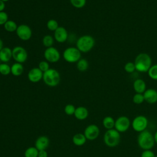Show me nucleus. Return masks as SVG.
Segmentation results:
<instances>
[{
    "instance_id": "f257e3e1",
    "label": "nucleus",
    "mask_w": 157,
    "mask_h": 157,
    "mask_svg": "<svg viewBox=\"0 0 157 157\" xmlns=\"http://www.w3.org/2000/svg\"><path fill=\"white\" fill-rule=\"evenodd\" d=\"M155 141L153 135L148 130H145L139 132L137 136V144L139 147L144 150H151Z\"/></svg>"
},
{
    "instance_id": "f03ea898",
    "label": "nucleus",
    "mask_w": 157,
    "mask_h": 157,
    "mask_svg": "<svg viewBox=\"0 0 157 157\" xmlns=\"http://www.w3.org/2000/svg\"><path fill=\"white\" fill-rule=\"evenodd\" d=\"M136 70L140 72H147L151 66V57L145 53L139 54L135 58Z\"/></svg>"
},
{
    "instance_id": "7ed1b4c3",
    "label": "nucleus",
    "mask_w": 157,
    "mask_h": 157,
    "mask_svg": "<svg viewBox=\"0 0 157 157\" xmlns=\"http://www.w3.org/2000/svg\"><path fill=\"white\" fill-rule=\"evenodd\" d=\"M94 44V39L91 36L83 35L77 39L76 45L80 52L86 53L93 48Z\"/></svg>"
},
{
    "instance_id": "20e7f679",
    "label": "nucleus",
    "mask_w": 157,
    "mask_h": 157,
    "mask_svg": "<svg viewBox=\"0 0 157 157\" xmlns=\"http://www.w3.org/2000/svg\"><path fill=\"white\" fill-rule=\"evenodd\" d=\"M59 73L54 69H49L43 73V80L49 86H56L60 82Z\"/></svg>"
},
{
    "instance_id": "39448f33",
    "label": "nucleus",
    "mask_w": 157,
    "mask_h": 157,
    "mask_svg": "<svg viewBox=\"0 0 157 157\" xmlns=\"http://www.w3.org/2000/svg\"><path fill=\"white\" fill-rule=\"evenodd\" d=\"M104 142L109 147L117 146L120 142V134L115 129H108L104 136Z\"/></svg>"
},
{
    "instance_id": "423d86ee",
    "label": "nucleus",
    "mask_w": 157,
    "mask_h": 157,
    "mask_svg": "<svg viewBox=\"0 0 157 157\" xmlns=\"http://www.w3.org/2000/svg\"><path fill=\"white\" fill-rule=\"evenodd\" d=\"M64 60L70 63L77 62L81 57V52L75 47L67 48L63 54Z\"/></svg>"
},
{
    "instance_id": "0eeeda50",
    "label": "nucleus",
    "mask_w": 157,
    "mask_h": 157,
    "mask_svg": "<svg viewBox=\"0 0 157 157\" xmlns=\"http://www.w3.org/2000/svg\"><path fill=\"white\" fill-rule=\"evenodd\" d=\"M147 118L144 115H138L136 117L132 122V126L134 131L140 132L146 130L148 126Z\"/></svg>"
},
{
    "instance_id": "6e6552de",
    "label": "nucleus",
    "mask_w": 157,
    "mask_h": 157,
    "mask_svg": "<svg viewBox=\"0 0 157 157\" xmlns=\"http://www.w3.org/2000/svg\"><path fill=\"white\" fill-rule=\"evenodd\" d=\"M12 58L17 63H23L27 59V52L23 47L21 46L15 47L12 50Z\"/></svg>"
},
{
    "instance_id": "1a4fd4ad",
    "label": "nucleus",
    "mask_w": 157,
    "mask_h": 157,
    "mask_svg": "<svg viewBox=\"0 0 157 157\" xmlns=\"http://www.w3.org/2000/svg\"><path fill=\"white\" fill-rule=\"evenodd\" d=\"M131 124V121L128 117L126 116L119 117L115 121V129L119 132L126 131Z\"/></svg>"
},
{
    "instance_id": "9d476101",
    "label": "nucleus",
    "mask_w": 157,
    "mask_h": 157,
    "mask_svg": "<svg viewBox=\"0 0 157 157\" xmlns=\"http://www.w3.org/2000/svg\"><path fill=\"white\" fill-rule=\"evenodd\" d=\"M18 37L23 40H29L32 36V31L31 28L26 25H20L18 26L16 30Z\"/></svg>"
},
{
    "instance_id": "9b49d317",
    "label": "nucleus",
    "mask_w": 157,
    "mask_h": 157,
    "mask_svg": "<svg viewBox=\"0 0 157 157\" xmlns=\"http://www.w3.org/2000/svg\"><path fill=\"white\" fill-rule=\"evenodd\" d=\"M44 57L48 62L56 63L58 61L60 58V53L56 48L50 47L45 49L44 52Z\"/></svg>"
},
{
    "instance_id": "f8f14e48",
    "label": "nucleus",
    "mask_w": 157,
    "mask_h": 157,
    "mask_svg": "<svg viewBox=\"0 0 157 157\" xmlns=\"http://www.w3.org/2000/svg\"><path fill=\"white\" fill-rule=\"evenodd\" d=\"M83 134L86 139L93 140L99 136V129L96 124H90L85 128Z\"/></svg>"
},
{
    "instance_id": "ddd939ff",
    "label": "nucleus",
    "mask_w": 157,
    "mask_h": 157,
    "mask_svg": "<svg viewBox=\"0 0 157 157\" xmlns=\"http://www.w3.org/2000/svg\"><path fill=\"white\" fill-rule=\"evenodd\" d=\"M43 73L39 67H34L29 71L28 78L30 82L37 83L43 78Z\"/></svg>"
},
{
    "instance_id": "4468645a",
    "label": "nucleus",
    "mask_w": 157,
    "mask_h": 157,
    "mask_svg": "<svg viewBox=\"0 0 157 157\" xmlns=\"http://www.w3.org/2000/svg\"><path fill=\"white\" fill-rule=\"evenodd\" d=\"M54 37L58 42L63 43L68 37L67 31L64 27L59 26L54 32Z\"/></svg>"
},
{
    "instance_id": "2eb2a0df",
    "label": "nucleus",
    "mask_w": 157,
    "mask_h": 157,
    "mask_svg": "<svg viewBox=\"0 0 157 157\" xmlns=\"http://www.w3.org/2000/svg\"><path fill=\"white\" fill-rule=\"evenodd\" d=\"M145 101L149 104H155L157 102V91L153 88H148L143 93Z\"/></svg>"
},
{
    "instance_id": "dca6fc26",
    "label": "nucleus",
    "mask_w": 157,
    "mask_h": 157,
    "mask_svg": "<svg viewBox=\"0 0 157 157\" xmlns=\"http://www.w3.org/2000/svg\"><path fill=\"white\" fill-rule=\"evenodd\" d=\"M49 145V139L47 136L39 137L35 142V147L39 150H45Z\"/></svg>"
},
{
    "instance_id": "f3484780",
    "label": "nucleus",
    "mask_w": 157,
    "mask_h": 157,
    "mask_svg": "<svg viewBox=\"0 0 157 157\" xmlns=\"http://www.w3.org/2000/svg\"><path fill=\"white\" fill-rule=\"evenodd\" d=\"M12 58V50L9 47H3L0 51V60L7 63Z\"/></svg>"
},
{
    "instance_id": "a211bd4d",
    "label": "nucleus",
    "mask_w": 157,
    "mask_h": 157,
    "mask_svg": "<svg viewBox=\"0 0 157 157\" xmlns=\"http://www.w3.org/2000/svg\"><path fill=\"white\" fill-rule=\"evenodd\" d=\"M133 88L136 93L143 94L146 90L145 82L142 79L137 78L133 83Z\"/></svg>"
},
{
    "instance_id": "6ab92c4d",
    "label": "nucleus",
    "mask_w": 157,
    "mask_h": 157,
    "mask_svg": "<svg viewBox=\"0 0 157 157\" xmlns=\"http://www.w3.org/2000/svg\"><path fill=\"white\" fill-rule=\"evenodd\" d=\"M74 115L77 119L83 120L87 118L88 115V111L86 107L80 106L75 109V111Z\"/></svg>"
},
{
    "instance_id": "aec40b11",
    "label": "nucleus",
    "mask_w": 157,
    "mask_h": 157,
    "mask_svg": "<svg viewBox=\"0 0 157 157\" xmlns=\"http://www.w3.org/2000/svg\"><path fill=\"white\" fill-rule=\"evenodd\" d=\"M86 138L85 137L84 134L77 133L75 134L72 137V142L74 145L77 146H82L85 144Z\"/></svg>"
},
{
    "instance_id": "412c9836",
    "label": "nucleus",
    "mask_w": 157,
    "mask_h": 157,
    "mask_svg": "<svg viewBox=\"0 0 157 157\" xmlns=\"http://www.w3.org/2000/svg\"><path fill=\"white\" fill-rule=\"evenodd\" d=\"M23 72V66L21 63H15L11 66V73L15 76H19Z\"/></svg>"
},
{
    "instance_id": "4be33fe9",
    "label": "nucleus",
    "mask_w": 157,
    "mask_h": 157,
    "mask_svg": "<svg viewBox=\"0 0 157 157\" xmlns=\"http://www.w3.org/2000/svg\"><path fill=\"white\" fill-rule=\"evenodd\" d=\"M115 120L114 119L110 116H107L104 118L102 120V124L104 127L108 129H113L115 126Z\"/></svg>"
},
{
    "instance_id": "5701e85b",
    "label": "nucleus",
    "mask_w": 157,
    "mask_h": 157,
    "mask_svg": "<svg viewBox=\"0 0 157 157\" xmlns=\"http://www.w3.org/2000/svg\"><path fill=\"white\" fill-rule=\"evenodd\" d=\"M88 63L86 59L80 58L77 63V68L80 72H84L88 68Z\"/></svg>"
},
{
    "instance_id": "b1692460",
    "label": "nucleus",
    "mask_w": 157,
    "mask_h": 157,
    "mask_svg": "<svg viewBox=\"0 0 157 157\" xmlns=\"http://www.w3.org/2000/svg\"><path fill=\"white\" fill-rule=\"evenodd\" d=\"M39 150L35 147H30L25 151V157H37Z\"/></svg>"
},
{
    "instance_id": "393cba45",
    "label": "nucleus",
    "mask_w": 157,
    "mask_h": 157,
    "mask_svg": "<svg viewBox=\"0 0 157 157\" xmlns=\"http://www.w3.org/2000/svg\"><path fill=\"white\" fill-rule=\"evenodd\" d=\"M5 29L8 32H13L16 31L17 29V25L14 21L12 20H8L4 25Z\"/></svg>"
},
{
    "instance_id": "a878e982",
    "label": "nucleus",
    "mask_w": 157,
    "mask_h": 157,
    "mask_svg": "<svg viewBox=\"0 0 157 157\" xmlns=\"http://www.w3.org/2000/svg\"><path fill=\"white\" fill-rule=\"evenodd\" d=\"M11 72V67L6 63L0 64V73L2 75H7Z\"/></svg>"
},
{
    "instance_id": "bb28decb",
    "label": "nucleus",
    "mask_w": 157,
    "mask_h": 157,
    "mask_svg": "<svg viewBox=\"0 0 157 157\" xmlns=\"http://www.w3.org/2000/svg\"><path fill=\"white\" fill-rule=\"evenodd\" d=\"M53 42H54L53 38L50 35H45L42 39L43 45L45 47H46L47 48L52 47V45L53 44Z\"/></svg>"
},
{
    "instance_id": "cd10ccee",
    "label": "nucleus",
    "mask_w": 157,
    "mask_h": 157,
    "mask_svg": "<svg viewBox=\"0 0 157 157\" xmlns=\"http://www.w3.org/2000/svg\"><path fill=\"white\" fill-rule=\"evenodd\" d=\"M148 74L151 79L157 80V64H154L150 67Z\"/></svg>"
},
{
    "instance_id": "c85d7f7f",
    "label": "nucleus",
    "mask_w": 157,
    "mask_h": 157,
    "mask_svg": "<svg viewBox=\"0 0 157 157\" xmlns=\"http://www.w3.org/2000/svg\"><path fill=\"white\" fill-rule=\"evenodd\" d=\"M47 27L49 30L55 31L59 26H58V23L57 21L53 19H51L47 21Z\"/></svg>"
},
{
    "instance_id": "c756f323",
    "label": "nucleus",
    "mask_w": 157,
    "mask_h": 157,
    "mask_svg": "<svg viewBox=\"0 0 157 157\" xmlns=\"http://www.w3.org/2000/svg\"><path fill=\"white\" fill-rule=\"evenodd\" d=\"M132 101L136 104H140L145 101L144 94L141 93H136L132 98Z\"/></svg>"
},
{
    "instance_id": "7c9ffc66",
    "label": "nucleus",
    "mask_w": 157,
    "mask_h": 157,
    "mask_svg": "<svg viewBox=\"0 0 157 157\" xmlns=\"http://www.w3.org/2000/svg\"><path fill=\"white\" fill-rule=\"evenodd\" d=\"M70 2L74 7L80 9L85 6L86 0H70Z\"/></svg>"
},
{
    "instance_id": "2f4dec72",
    "label": "nucleus",
    "mask_w": 157,
    "mask_h": 157,
    "mask_svg": "<svg viewBox=\"0 0 157 157\" xmlns=\"http://www.w3.org/2000/svg\"><path fill=\"white\" fill-rule=\"evenodd\" d=\"M75 107L72 104H67L64 107V112L68 115H74L75 111Z\"/></svg>"
},
{
    "instance_id": "473e14b6",
    "label": "nucleus",
    "mask_w": 157,
    "mask_h": 157,
    "mask_svg": "<svg viewBox=\"0 0 157 157\" xmlns=\"http://www.w3.org/2000/svg\"><path fill=\"white\" fill-rule=\"evenodd\" d=\"M124 70L128 73H132L136 70L134 63L132 62H128L124 65Z\"/></svg>"
},
{
    "instance_id": "72a5a7b5",
    "label": "nucleus",
    "mask_w": 157,
    "mask_h": 157,
    "mask_svg": "<svg viewBox=\"0 0 157 157\" xmlns=\"http://www.w3.org/2000/svg\"><path fill=\"white\" fill-rule=\"evenodd\" d=\"M39 68L41 71L44 72L49 69V64L48 62L45 61H42L39 64Z\"/></svg>"
},
{
    "instance_id": "f704fd0d",
    "label": "nucleus",
    "mask_w": 157,
    "mask_h": 157,
    "mask_svg": "<svg viewBox=\"0 0 157 157\" xmlns=\"http://www.w3.org/2000/svg\"><path fill=\"white\" fill-rule=\"evenodd\" d=\"M8 21V15L6 12H0V25H4Z\"/></svg>"
},
{
    "instance_id": "c9c22d12",
    "label": "nucleus",
    "mask_w": 157,
    "mask_h": 157,
    "mask_svg": "<svg viewBox=\"0 0 157 157\" xmlns=\"http://www.w3.org/2000/svg\"><path fill=\"white\" fill-rule=\"evenodd\" d=\"M140 157H155V155L151 150H146L143 151Z\"/></svg>"
},
{
    "instance_id": "e433bc0d",
    "label": "nucleus",
    "mask_w": 157,
    "mask_h": 157,
    "mask_svg": "<svg viewBox=\"0 0 157 157\" xmlns=\"http://www.w3.org/2000/svg\"><path fill=\"white\" fill-rule=\"evenodd\" d=\"M48 154L46 151V150H40L38 153V156L37 157H47Z\"/></svg>"
},
{
    "instance_id": "4c0bfd02",
    "label": "nucleus",
    "mask_w": 157,
    "mask_h": 157,
    "mask_svg": "<svg viewBox=\"0 0 157 157\" xmlns=\"http://www.w3.org/2000/svg\"><path fill=\"white\" fill-rule=\"evenodd\" d=\"M5 8V3L2 1L0 0V12L3 11Z\"/></svg>"
},
{
    "instance_id": "58836bf2",
    "label": "nucleus",
    "mask_w": 157,
    "mask_h": 157,
    "mask_svg": "<svg viewBox=\"0 0 157 157\" xmlns=\"http://www.w3.org/2000/svg\"><path fill=\"white\" fill-rule=\"evenodd\" d=\"M154 136V139H155V143L157 144V131L155 132V134L153 135Z\"/></svg>"
},
{
    "instance_id": "ea45409f",
    "label": "nucleus",
    "mask_w": 157,
    "mask_h": 157,
    "mask_svg": "<svg viewBox=\"0 0 157 157\" xmlns=\"http://www.w3.org/2000/svg\"><path fill=\"white\" fill-rule=\"evenodd\" d=\"M2 48H3V42L1 40V39H0V51Z\"/></svg>"
},
{
    "instance_id": "a19ab883",
    "label": "nucleus",
    "mask_w": 157,
    "mask_h": 157,
    "mask_svg": "<svg viewBox=\"0 0 157 157\" xmlns=\"http://www.w3.org/2000/svg\"><path fill=\"white\" fill-rule=\"evenodd\" d=\"M1 1H2L3 2H7V1H8L9 0H1Z\"/></svg>"
},
{
    "instance_id": "79ce46f5",
    "label": "nucleus",
    "mask_w": 157,
    "mask_h": 157,
    "mask_svg": "<svg viewBox=\"0 0 157 157\" xmlns=\"http://www.w3.org/2000/svg\"><path fill=\"white\" fill-rule=\"evenodd\" d=\"M155 157H157V155H155Z\"/></svg>"
},
{
    "instance_id": "37998d69",
    "label": "nucleus",
    "mask_w": 157,
    "mask_h": 157,
    "mask_svg": "<svg viewBox=\"0 0 157 157\" xmlns=\"http://www.w3.org/2000/svg\"><path fill=\"white\" fill-rule=\"evenodd\" d=\"M0 62H1V60H0ZM0 64H1V63H0Z\"/></svg>"
}]
</instances>
